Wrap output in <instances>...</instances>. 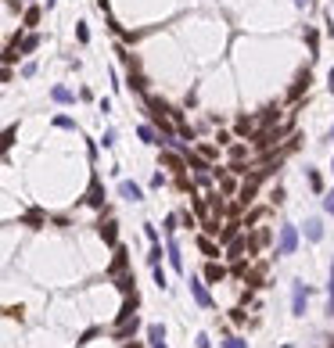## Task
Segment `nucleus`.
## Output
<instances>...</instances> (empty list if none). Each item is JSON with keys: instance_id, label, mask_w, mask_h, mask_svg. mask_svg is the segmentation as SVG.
Returning a JSON list of instances; mask_svg holds the SVG:
<instances>
[{"instance_id": "34", "label": "nucleus", "mask_w": 334, "mask_h": 348, "mask_svg": "<svg viewBox=\"0 0 334 348\" xmlns=\"http://www.w3.org/2000/svg\"><path fill=\"white\" fill-rule=\"evenodd\" d=\"M22 76H25V79L36 76V61H25V65H22Z\"/></svg>"}, {"instance_id": "9", "label": "nucleus", "mask_w": 334, "mask_h": 348, "mask_svg": "<svg viewBox=\"0 0 334 348\" xmlns=\"http://www.w3.org/2000/svg\"><path fill=\"white\" fill-rule=\"evenodd\" d=\"M87 201H90V205H94V208H101V205H105V187H101V180L94 176V180H90V190H87Z\"/></svg>"}, {"instance_id": "38", "label": "nucleus", "mask_w": 334, "mask_h": 348, "mask_svg": "<svg viewBox=\"0 0 334 348\" xmlns=\"http://www.w3.org/2000/svg\"><path fill=\"white\" fill-rule=\"evenodd\" d=\"M144 233H147V241H151V244H155V241H158V230H155V226H151V223H144Z\"/></svg>"}, {"instance_id": "27", "label": "nucleus", "mask_w": 334, "mask_h": 348, "mask_svg": "<svg viewBox=\"0 0 334 348\" xmlns=\"http://www.w3.org/2000/svg\"><path fill=\"white\" fill-rule=\"evenodd\" d=\"M305 40H309V47H313V58H316V47H320V36H316V29H305Z\"/></svg>"}, {"instance_id": "26", "label": "nucleus", "mask_w": 334, "mask_h": 348, "mask_svg": "<svg viewBox=\"0 0 334 348\" xmlns=\"http://www.w3.org/2000/svg\"><path fill=\"white\" fill-rule=\"evenodd\" d=\"M22 22H25V25H29V29H33V25H36V22H40V7H25V15H22Z\"/></svg>"}, {"instance_id": "19", "label": "nucleus", "mask_w": 334, "mask_h": 348, "mask_svg": "<svg viewBox=\"0 0 334 348\" xmlns=\"http://www.w3.org/2000/svg\"><path fill=\"white\" fill-rule=\"evenodd\" d=\"M305 180H309V187L316 190V194H323V176H320L316 169H305Z\"/></svg>"}, {"instance_id": "43", "label": "nucleus", "mask_w": 334, "mask_h": 348, "mask_svg": "<svg viewBox=\"0 0 334 348\" xmlns=\"http://www.w3.org/2000/svg\"><path fill=\"white\" fill-rule=\"evenodd\" d=\"M151 348H165V341H158V345H151Z\"/></svg>"}, {"instance_id": "39", "label": "nucleus", "mask_w": 334, "mask_h": 348, "mask_svg": "<svg viewBox=\"0 0 334 348\" xmlns=\"http://www.w3.org/2000/svg\"><path fill=\"white\" fill-rule=\"evenodd\" d=\"M201 154H205V158H216V148H212V144H201V148H198Z\"/></svg>"}, {"instance_id": "12", "label": "nucleus", "mask_w": 334, "mask_h": 348, "mask_svg": "<svg viewBox=\"0 0 334 348\" xmlns=\"http://www.w3.org/2000/svg\"><path fill=\"white\" fill-rule=\"evenodd\" d=\"M266 241H270V230H255L252 237H248V255H255V251L263 248Z\"/></svg>"}, {"instance_id": "35", "label": "nucleus", "mask_w": 334, "mask_h": 348, "mask_svg": "<svg viewBox=\"0 0 334 348\" xmlns=\"http://www.w3.org/2000/svg\"><path fill=\"white\" fill-rule=\"evenodd\" d=\"M22 223H29V226H40V223H43V215H40V212H29V215L22 219Z\"/></svg>"}, {"instance_id": "29", "label": "nucleus", "mask_w": 334, "mask_h": 348, "mask_svg": "<svg viewBox=\"0 0 334 348\" xmlns=\"http://www.w3.org/2000/svg\"><path fill=\"white\" fill-rule=\"evenodd\" d=\"M151 273H155V283H158V287H162V291H165V287H169V280H165V273H162V265H155V269H151Z\"/></svg>"}, {"instance_id": "21", "label": "nucleus", "mask_w": 334, "mask_h": 348, "mask_svg": "<svg viewBox=\"0 0 334 348\" xmlns=\"http://www.w3.org/2000/svg\"><path fill=\"white\" fill-rule=\"evenodd\" d=\"M205 277H209L212 283H219L223 277H227V269H223V265H216V262H209V265H205Z\"/></svg>"}, {"instance_id": "17", "label": "nucleus", "mask_w": 334, "mask_h": 348, "mask_svg": "<svg viewBox=\"0 0 334 348\" xmlns=\"http://www.w3.org/2000/svg\"><path fill=\"white\" fill-rule=\"evenodd\" d=\"M252 133H255V118L241 115V118H237V136H252Z\"/></svg>"}, {"instance_id": "33", "label": "nucleus", "mask_w": 334, "mask_h": 348, "mask_svg": "<svg viewBox=\"0 0 334 348\" xmlns=\"http://www.w3.org/2000/svg\"><path fill=\"white\" fill-rule=\"evenodd\" d=\"M101 144H105V148H115V130H105V136H101Z\"/></svg>"}, {"instance_id": "4", "label": "nucleus", "mask_w": 334, "mask_h": 348, "mask_svg": "<svg viewBox=\"0 0 334 348\" xmlns=\"http://www.w3.org/2000/svg\"><path fill=\"white\" fill-rule=\"evenodd\" d=\"M165 255H169V265L176 273H183V255H180V244H176V237L169 233L165 237Z\"/></svg>"}, {"instance_id": "31", "label": "nucleus", "mask_w": 334, "mask_h": 348, "mask_svg": "<svg viewBox=\"0 0 334 348\" xmlns=\"http://www.w3.org/2000/svg\"><path fill=\"white\" fill-rule=\"evenodd\" d=\"M281 201H284V187L277 183V187L270 190V205H281Z\"/></svg>"}, {"instance_id": "40", "label": "nucleus", "mask_w": 334, "mask_h": 348, "mask_svg": "<svg viewBox=\"0 0 334 348\" xmlns=\"http://www.w3.org/2000/svg\"><path fill=\"white\" fill-rule=\"evenodd\" d=\"M169 233H176V215L165 219V237H169Z\"/></svg>"}, {"instance_id": "22", "label": "nucleus", "mask_w": 334, "mask_h": 348, "mask_svg": "<svg viewBox=\"0 0 334 348\" xmlns=\"http://www.w3.org/2000/svg\"><path fill=\"white\" fill-rule=\"evenodd\" d=\"M147 337H151V345L165 341V327H162V323H151V327H147Z\"/></svg>"}, {"instance_id": "15", "label": "nucleus", "mask_w": 334, "mask_h": 348, "mask_svg": "<svg viewBox=\"0 0 334 348\" xmlns=\"http://www.w3.org/2000/svg\"><path fill=\"white\" fill-rule=\"evenodd\" d=\"M51 100H58V104H72L76 97H72L69 86H54V90H51Z\"/></svg>"}, {"instance_id": "5", "label": "nucleus", "mask_w": 334, "mask_h": 348, "mask_svg": "<svg viewBox=\"0 0 334 348\" xmlns=\"http://www.w3.org/2000/svg\"><path fill=\"white\" fill-rule=\"evenodd\" d=\"M97 233H101V241H105V244L119 248V226H115V219H105V223L97 226Z\"/></svg>"}, {"instance_id": "20", "label": "nucleus", "mask_w": 334, "mask_h": 348, "mask_svg": "<svg viewBox=\"0 0 334 348\" xmlns=\"http://www.w3.org/2000/svg\"><path fill=\"white\" fill-rule=\"evenodd\" d=\"M241 226H245V223H230L227 230L219 233V244H230V241H237V230H241Z\"/></svg>"}, {"instance_id": "30", "label": "nucleus", "mask_w": 334, "mask_h": 348, "mask_svg": "<svg viewBox=\"0 0 334 348\" xmlns=\"http://www.w3.org/2000/svg\"><path fill=\"white\" fill-rule=\"evenodd\" d=\"M245 154H248V148H245V144H234V148H230V158H234V162H241Z\"/></svg>"}, {"instance_id": "16", "label": "nucleus", "mask_w": 334, "mask_h": 348, "mask_svg": "<svg viewBox=\"0 0 334 348\" xmlns=\"http://www.w3.org/2000/svg\"><path fill=\"white\" fill-rule=\"evenodd\" d=\"M36 47H40V33H33V36H25L22 43H18V54H33Z\"/></svg>"}, {"instance_id": "45", "label": "nucleus", "mask_w": 334, "mask_h": 348, "mask_svg": "<svg viewBox=\"0 0 334 348\" xmlns=\"http://www.w3.org/2000/svg\"><path fill=\"white\" fill-rule=\"evenodd\" d=\"M331 140H334V130H331Z\"/></svg>"}, {"instance_id": "3", "label": "nucleus", "mask_w": 334, "mask_h": 348, "mask_svg": "<svg viewBox=\"0 0 334 348\" xmlns=\"http://www.w3.org/2000/svg\"><path fill=\"white\" fill-rule=\"evenodd\" d=\"M259 180H263V172H255V176H248L245 183H241V190H237V205H252V201H255Z\"/></svg>"}, {"instance_id": "41", "label": "nucleus", "mask_w": 334, "mask_h": 348, "mask_svg": "<svg viewBox=\"0 0 334 348\" xmlns=\"http://www.w3.org/2000/svg\"><path fill=\"white\" fill-rule=\"evenodd\" d=\"M198 348H212V341H209V334H198Z\"/></svg>"}, {"instance_id": "11", "label": "nucleus", "mask_w": 334, "mask_h": 348, "mask_svg": "<svg viewBox=\"0 0 334 348\" xmlns=\"http://www.w3.org/2000/svg\"><path fill=\"white\" fill-rule=\"evenodd\" d=\"M162 166H169L176 176H183V158L180 154H173V151H162Z\"/></svg>"}, {"instance_id": "37", "label": "nucleus", "mask_w": 334, "mask_h": 348, "mask_svg": "<svg viewBox=\"0 0 334 348\" xmlns=\"http://www.w3.org/2000/svg\"><path fill=\"white\" fill-rule=\"evenodd\" d=\"M323 208H327V215H334V190H327V198H323Z\"/></svg>"}, {"instance_id": "44", "label": "nucleus", "mask_w": 334, "mask_h": 348, "mask_svg": "<svg viewBox=\"0 0 334 348\" xmlns=\"http://www.w3.org/2000/svg\"><path fill=\"white\" fill-rule=\"evenodd\" d=\"M126 348H141V345H126Z\"/></svg>"}, {"instance_id": "18", "label": "nucleus", "mask_w": 334, "mask_h": 348, "mask_svg": "<svg viewBox=\"0 0 334 348\" xmlns=\"http://www.w3.org/2000/svg\"><path fill=\"white\" fill-rule=\"evenodd\" d=\"M198 248L209 255V259H219V244H212L209 237H198Z\"/></svg>"}, {"instance_id": "6", "label": "nucleus", "mask_w": 334, "mask_h": 348, "mask_svg": "<svg viewBox=\"0 0 334 348\" xmlns=\"http://www.w3.org/2000/svg\"><path fill=\"white\" fill-rule=\"evenodd\" d=\"M191 295H194V301H198L201 309H212V295L205 291V283H201L198 277H191Z\"/></svg>"}, {"instance_id": "36", "label": "nucleus", "mask_w": 334, "mask_h": 348, "mask_svg": "<svg viewBox=\"0 0 334 348\" xmlns=\"http://www.w3.org/2000/svg\"><path fill=\"white\" fill-rule=\"evenodd\" d=\"M223 348H248V345L241 341V337H227V341H223Z\"/></svg>"}, {"instance_id": "32", "label": "nucleus", "mask_w": 334, "mask_h": 348, "mask_svg": "<svg viewBox=\"0 0 334 348\" xmlns=\"http://www.w3.org/2000/svg\"><path fill=\"white\" fill-rule=\"evenodd\" d=\"M76 36H79V43H90V29H87V25H83V22L76 25Z\"/></svg>"}, {"instance_id": "23", "label": "nucleus", "mask_w": 334, "mask_h": 348, "mask_svg": "<svg viewBox=\"0 0 334 348\" xmlns=\"http://www.w3.org/2000/svg\"><path fill=\"white\" fill-rule=\"evenodd\" d=\"M144 76H141V72H133V68H129V90H137V94H144Z\"/></svg>"}, {"instance_id": "1", "label": "nucleus", "mask_w": 334, "mask_h": 348, "mask_svg": "<svg viewBox=\"0 0 334 348\" xmlns=\"http://www.w3.org/2000/svg\"><path fill=\"white\" fill-rule=\"evenodd\" d=\"M295 251H299V230L291 223H284L277 233V255H295Z\"/></svg>"}, {"instance_id": "25", "label": "nucleus", "mask_w": 334, "mask_h": 348, "mask_svg": "<svg viewBox=\"0 0 334 348\" xmlns=\"http://www.w3.org/2000/svg\"><path fill=\"white\" fill-rule=\"evenodd\" d=\"M327 316H334V262H331V283H327Z\"/></svg>"}, {"instance_id": "10", "label": "nucleus", "mask_w": 334, "mask_h": 348, "mask_svg": "<svg viewBox=\"0 0 334 348\" xmlns=\"http://www.w3.org/2000/svg\"><path fill=\"white\" fill-rule=\"evenodd\" d=\"M126 248H123V244H119V248H115V259H111V265H108V273H111V277H119V273H123L126 269Z\"/></svg>"}, {"instance_id": "13", "label": "nucleus", "mask_w": 334, "mask_h": 348, "mask_svg": "<svg viewBox=\"0 0 334 348\" xmlns=\"http://www.w3.org/2000/svg\"><path fill=\"white\" fill-rule=\"evenodd\" d=\"M305 90H309V72H299V79H295V86H291V94H287V97H291V100H299V97L305 94Z\"/></svg>"}, {"instance_id": "24", "label": "nucleus", "mask_w": 334, "mask_h": 348, "mask_svg": "<svg viewBox=\"0 0 334 348\" xmlns=\"http://www.w3.org/2000/svg\"><path fill=\"white\" fill-rule=\"evenodd\" d=\"M158 262H162V244L155 241V244H151V251H147V265H151V269H155V265H158Z\"/></svg>"}, {"instance_id": "2", "label": "nucleus", "mask_w": 334, "mask_h": 348, "mask_svg": "<svg viewBox=\"0 0 334 348\" xmlns=\"http://www.w3.org/2000/svg\"><path fill=\"white\" fill-rule=\"evenodd\" d=\"M305 298H309V287L302 280H295L291 283V313L295 316H305Z\"/></svg>"}, {"instance_id": "14", "label": "nucleus", "mask_w": 334, "mask_h": 348, "mask_svg": "<svg viewBox=\"0 0 334 348\" xmlns=\"http://www.w3.org/2000/svg\"><path fill=\"white\" fill-rule=\"evenodd\" d=\"M305 237H309V241H323V223L320 219H309V223H305Z\"/></svg>"}, {"instance_id": "8", "label": "nucleus", "mask_w": 334, "mask_h": 348, "mask_svg": "<svg viewBox=\"0 0 334 348\" xmlns=\"http://www.w3.org/2000/svg\"><path fill=\"white\" fill-rule=\"evenodd\" d=\"M119 194H123L126 201H144V190L137 187L133 180H123V183H119Z\"/></svg>"}, {"instance_id": "42", "label": "nucleus", "mask_w": 334, "mask_h": 348, "mask_svg": "<svg viewBox=\"0 0 334 348\" xmlns=\"http://www.w3.org/2000/svg\"><path fill=\"white\" fill-rule=\"evenodd\" d=\"M327 90H331V94H334V68L327 72Z\"/></svg>"}, {"instance_id": "7", "label": "nucleus", "mask_w": 334, "mask_h": 348, "mask_svg": "<svg viewBox=\"0 0 334 348\" xmlns=\"http://www.w3.org/2000/svg\"><path fill=\"white\" fill-rule=\"evenodd\" d=\"M183 158H187V166H191L194 172H205V169H209V158H205L201 151H191V148H187V151H183Z\"/></svg>"}, {"instance_id": "28", "label": "nucleus", "mask_w": 334, "mask_h": 348, "mask_svg": "<svg viewBox=\"0 0 334 348\" xmlns=\"http://www.w3.org/2000/svg\"><path fill=\"white\" fill-rule=\"evenodd\" d=\"M54 126H58V130H76V122H72L69 115H58V118H54Z\"/></svg>"}]
</instances>
